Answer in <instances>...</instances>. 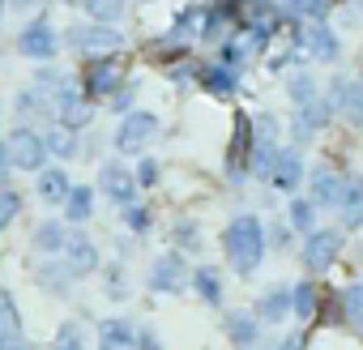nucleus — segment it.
I'll list each match as a JSON object with an SVG mask.
<instances>
[{
	"mask_svg": "<svg viewBox=\"0 0 363 350\" xmlns=\"http://www.w3.org/2000/svg\"><path fill=\"white\" fill-rule=\"evenodd\" d=\"M86 5V13L99 22V26H107V22H116L120 13H124V0H82Z\"/></svg>",
	"mask_w": 363,
	"mask_h": 350,
	"instance_id": "obj_30",
	"label": "nucleus"
},
{
	"mask_svg": "<svg viewBox=\"0 0 363 350\" xmlns=\"http://www.w3.org/2000/svg\"><path fill=\"white\" fill-rule=\"evenodd\" d=\"M193 286H197V295L214 307V303H223V278H218V269H210V265H201L197 273H193Z\"/></svg>",
	"mask_w": 363,
	"mask_h": 350,
	"instance_id": "obj_25",
	"label": "nucleus"
},
{
	"mask_svg": "<svg viewBox=\"0 0 363 350\" xmlns=\"http://www.w3.org/2000/svg\"><path fill=\"white\" fill-rule=\"evenodd\" d=\"M337 214H342V227H359L363 222V180H346V193L337 201Z\"/></svg>",
	"mask_w": 363,
	"mask_h": 350,
	"instance_id": "obj_18",
	"label": "nucleus"
},
{
	"mask_svg": "<svg viewBox=\"0 0 363 350\" xmlns=\"http://www.w3.org/2000/svg\"><path fill=\"white\" fill-rule=\"evenodd\" d=\"M154 128H158V120H154L150 111H133V115L120 124V132H116V145H120L124 154H133V149H141V145L154 137Z\"/></svg>",
	"mask_w": 363,
	"mask_h": 350,
	"instance_id": "obj_9",
	"label": "nucleus"
},
{
	"mask_svg": "<svg viewBox=\"0 0 363 350\" xmlns=\"http://www.w3.org/2000/svg\"><path fill=\"white\" fill-rule=\"evenodd\" d=\"M286 312H291V290H286V286H269V290L261 295V303H257V316H261V320H274V324H278Z\"/></svg>",
	"mask_w": 363,
	"mask_h": 350,
	"instance_id": "obj_19",
	"label": "nucleus"
},
{
	"mask_svg": "<svg viewBox=\"0 0 363 350\" xmlns=\"http://www.w3.org/2000/svg\"><path fill=\"white\" fill-rule=\"evenodd\" d=\"M5 149H9V162L22 166V171H39L48 162V145H43V137L35 128H13L9 141H5Z\"/></svg>",
	"mask_w": 363,
	"mask_h": 350,
	"instance_id": "obj_3",
	"label": "nucleus"
},
{
	"mask_svg": "<svg viewBox=\"0 0 363 350\" xmlns=\"http://www.w3.org/2000/svg\"><path fill=\"white\" fill-rule=\"evenodd\" d=\"M18 324H22L18 303H13V295L5 286H0V337H18Z\"/></svg>",
	"mask_w": 363,
	"mask_h": 350,
	"instance_id": "obj_29",
	"label": "nucleus"
},
{
	"mask_svg": "<svg viewBox=\"0 0 363 350\" xmlns=\"http://www.w3.org/2000/svg\"><path fill=\"white\" fill-rule=\"evenodd\" d=\"M299 180H303V162H299V154H295V149H278L274 171H269V184H274L278 193H295Z\"/></svg>",
	"mask_w": 363,
	"mask_h": 350,
	"instance_id": "obj_11",
	"label": "nucleus"
},
{
	"mask_svg": "<svg viewBox=\"0 0 363 350\" xmlns=\"http://www.w3.org/2000/svg\"><path fill=\"white\" fill-rule=\"evenodd\" d=\"M291 98H295V103H303V107H308V103H312V98H316V81H312V77H308V73H299V77H295V81H291Z\"/></svg>",
	"mask_w": 363,
	"mask_h": 350,
	"instance_id": "obj_34",
	"label": "nucleus"
},
{
	"mask_svg": "<svg viewBox=\"0 0 363 350\" xmlns=\"http://www.w3.org/2000/svg\"><path fill=\"white\" fill-rule=\"evenodd\" d=\"M227 337L244 350V346H252L257 341V316H248V312H231L227 316Z\"/></svg>",
	"mask_w": 363,
	"mask_h": 350,
	"instance_id": "obj_22",
	"label": "nucleus"
},
{
	"mask_svg": "<svg viewBox=\"0 0 363 350\" xmlns=\"http://www.w3.org/2000/svg\"><path fill=\"white\" fill-rule=\"evenodd\" d=\"M359 9H363V0H359Z\"/></svg>",
	"mask_w": 363,
	"mask_h": 350,
	"instance_id": "obj_43",
	"label": "nucleus"
},
{
	"mask_svg": "<svg viewBox=\"0 0 363 350\" xmlns=\"http://www.w3.org/2000/svg\"><path fill=\"white\" fill-rule=\"evenodd\" d=\"M18 210H22V197H18L13 188H5V184H0V231H5V227L18 218Z\"/></svg>",
	"mask_w": 363,
	"mask_h": 350,
	"instance_id": "obj_32",
	"label": "nucleus"
},
{
	"mask_svg": "<svg viewBox=\"0 0 363 350\" xmlns=\"http://www.w3.org/2000/svg\"><path fill=\"white\" fill-rule=\"evenodd\" d=\"M43 145H48V154H56V158H73V154H77L73 128H52V132L43 137Z\"/></svg>",
	"mask_w": 363,
	"mask_h": 350,
	"instance_id": "obj_28",
	"label": "nucleus"
},
{
	"mask_svg": "<svg viewBox=\"0 0 363 350\" xmlns=\"http://www.w3.org/2000/svg\"><path fill=\"white\" fill-rule=\"evenodd\" d=\"M90 115H94L90 98H82L73 90L60 94V128H82V124H90Z\"/></svg>",
	"mask_w": 363,
	"mask_h": 350,
	"instance_id": "obj_16",
	"label": "nucleus"
},
{
	"mask_svg": "<svg viewBox=\"0 0 363 350\" xmlns=\"http://www.w3.org/2000/svg\"><path fill=\"white\" fill-rule=\"evenodd\" d=\"M99 346H103V350H128V346H137V329H133L128 320H103Z\"/></svg>",
	"mask_w": 363,
	"mask_h": 350,
	"instance_id": "obj_17",
	"label": "nucleus"
},
{
	"mask_svg": "<svg viewBox=\"0 0 363 350\" xmlns=\"http://www.w3.org/2000/svg\"><path fill=\"white\" fill-rule=\"evenodd\" d=\"M184 278H189L184 256H179V252H167V256H158V261H154V269H150V290L171 295V290L184 286Z\"/></svg>",
	"mask_w": 363,
	"mask_h": 350,
	"instance_id": "obj_6",
	"label": "nucleus"
},
{
	"mask_svg": "<svg viewBox=\"0 0 363 350\" xmlns=\"http://www.w3.org/2000/svg\"><path fill=\"white\" fill-rule=\"evenodd\" d=\"M0 350H26V346H22L18 337H0Z\"/></svg>",
	"mask_w": 363,
	"mask_h": 350,
	"instance_id": "obj_40",
	"label": "nucleus"
},
{
	"mask_svg": "<svg viewBox=\"0 0 363 350\" xmlns=\"http://www.w3.org/2000/svg\"><path fill=\"white\" fill-rule=\"evenodd\" d=\"M312 222H316V205L303 201V197H295L291 201V227L295 231H312Z\"/></svg>",
	"mask_w": 363,
	"mask_h": 350,
	"instance_id": "obj_31",
	"label": "nucleus"
},
{
	"mask_svg": "<svg viewBox=\"0 0 363 350\" xmlns=\"http://www.w3.org/2000/svg\"><path fill=\"white\" fill-rule=\"evenodd\" d=\"M329 124V103H320V98H312L303 111H299V124H295V137H308V132H316V128H325Z\"/></svg>",
	"mask_w": 363,
	"mask_h": 350,
	"instance_id": "obj_23",
	"label": "nucleus"
},
{
	"mask_svg": "<svg viewBox=\"0 0 363 350\" xmlns=\"http://www.w3.org/2000/svg\"><path fill=\"white\" fill-rule=\"evenodd\" d=\"M303 47H308L316 60H333V56H337V35H333L325 22H308V30H303Z\"/></svg>",
	"mask_w": 363,
	"mask_h": 350,
	"instance_id": "obj_14",
	"label": "nucleus"
},
{
	"mask_svg": "<svg viewBox=\"0 0 363 350\" xmlns=\"http://www.w3.org/2000/svg\"><path fill=\"white\" fill-rule=\"evenodd\" d=\"M291 307H295L299 320H316V312H320V290H316L312 282H299V286L291 290Z\"/></svg>",
	"mask_w": 363,
	"mask_h": 350,
	"instance_id": "obj_21",
	"label": "nucleus"
},
{
	"mask_svg": "<svg viewBox=\"0 0 363 350\" xmlns=\"http://www.w3.org/2000/svg\"><path fill=\"white\" fill-rule=\"evenodd\" d=\"M154 180H158V166H154V162H150V158H145V162H141V166H137V184H141V188H150V184H154Z\"/></svg>",
	"mask_w": 363,
	"mask_h": 350,
	"instance_id": "obj_38",
	"label": "nucleus"
},
{
	"mask_svg": "<svg viewBox=\"0 0 363 350\" xmlns=\"http://www.w3.org/2000/svg\"><path fill=\"white\" fill-rule=\"evenodd\" d=\"M248 162H252V120L240 115V124H235V141H231V175H244Z\"/></svg>",
	"mask_w": 363,
	"mask_h": 350,
	"instance_id": "obj_15",
	"label": "nucleus"
},
{
	"mask_svg": "<svg viewBox=\"0 0 363 350\" xmlns=\"http://www.w3.org/2000/svg\"><path fill=\"white\" fill-rule=\"evenodd\" d=\"M223 244H227V256H231L235 273H252V269L261 265V256H265V231H261V218H252V214L231 218Z\"/></svg>",
	"mask_w": 363,
	"mask_h": 350,
	"instance_id": "obj_1",
	"label": "nucleus"
},
{
	"mask_svg": "<svg viewBox=\"0 0 363 350\" xmlns=\"http://www.w3.org/2000/svg\"><path fill=\"white\" fill-rule=\"evenodd\" d=\"M56 350H82V333H77V324H65V329L56 333Z\"/></svg>",
	"mask_w": 363,
	"mask_h": 350,
	"instance_id": "obj_37",
	"label": "nucleus"
},
{
	"mask_svg": "<svg viewBox=\"0 0 363 350\" xmlns=\"http://www.w3.org/2000/svg\"><path fill=\"white\" fill-rule=\"evenodd\" d=\"M60 261H65V269H69L73 278H86V273H94V269H99V248H94L90 239H82V235H69V244H65Z\"/></svg>",
	"mask_w": 363,
	"mask_h": 350,
	"instance_id": "obj_10",
	"label": "nucleus"
},
{
	"mask_svg": "<svg viewBox=\"0 0 363 350\" xmlns=\"http://www.w3.org/2000/svg\"><path fill=\"white\" fill-rule=\"evenodd\" d=\"M65 244H69L65 222H43V227L35 231V248H39V252H65Z\"/></svg>",
	"mask_w": 363,
	"mask_h": 350,
	"instance_id": "obj_26",
	"label": "nucleus"
},
{
	"mask_svg": "<svg viewBox=\"0 0 363 350\" xmlns=\"http://www.w3.org/2000/svg\"><path fill=\"white\" fill-rule=\"evenodd\" d=\"M99 184H103V193H107L111 201H120V205H133V197H137V175H133L128 166H120V162H107V166L99 171Z\"/></svg>",
	"mask_w": 363,
	"mask_h": 350,
	"instance_id": "obj_7",
	"label": "nucleus"
},
{
	"mask_svg": "<svg viewBox=\"0 0 363 350\" xmlns=\"http://www.w3.org/2000/svg\"><path fill=\"white\" fill-rule=\"evenodd\" d=\"M337 256H342V231H312V235H308V244H303V265H308L312 273L329 269Z\"/></svg>",
	"mask_w": 363,
	"mask_h": 350,
	"instance_id": "obj_5",
	"label": "nucleus"
},
{
	"mask_svg": "<svg viewBox=\"0 0 363 350\" xmlns=\"http://www.w3.org/2000/svg\"><path fill=\"white\" fill-rule=\"evenodd\" d=\"M120 81H124V69H120L116 56H111V60H90V69H86V98H103V94H111Z\"/></svg>",
	"mask_w": 363,
	"mask_h": 350,
	"instance_id": "obj_8",
	"label": "nucleus"
},
{
	"mask_svg": "<svg viewBox=\"0 0 363 350\" xmlns=\"http://www.w3.org/2000/svg\"><path fill=\"white\" fill-rule=\"evenodd\" d=\"M18 52H22V56H30V60H52V56L60 52V39H56L52 22H48V18H35V22L22 30Z\"/></svg>",
	"mask_w": 363,
	"mask_h": 350,
	"instance_id": "obj_4",
	"label": "nucleus"
},
{
	"mask_svg": "<svg viewBox=\"0 0 363 350\" xmlns=\"http://www.w3.org/2000/svg\"><path fill=\"white\" fill-rule=\"evenodd\" d=\"M69 47L82 52L86 60H111V56L124 47V35L111 30V26L90 22V26H73V30H69Z\"/></svg>",
	"mask_w": 363,
	"mask_h": 350,
	"instance_id": "obj_2",
	"label": "nucleus"
},
{
	"mask_svg": "<svg viewBox=\"0 0 363 350\" xmlns=\"http://www.w3.org/2000/svg\"><path fill=\"white\" fill-rule=\"evenodd\" d=\"M124 222H128V231H133V235H141V231H150V210H145V205H128Z\"/></svg>",
	"mask_w": 363,
	"mask_h": 350,
	"instance_id": "obj_35",
	"label": "nucleus"
},
{
	"mask_svg": "<svg viewBox=\"0 0 363 350\" xmlns=\"http://www.w3.org/2000/svg\"><path fill=\"white\" fill-rule=\"evenodd\" d=\"M329 5H333V0H295V9H299V18H312V22H320Z\"/></svg>",
	"mask_w": 363,
	"mask_h": 350,
	"instance_id": "obj_36",
	"label": "nucleus"
},
{
	"mask_svg": "<svg viewBox=\"0 0 363 350\" xmlns=\"http://www.w3.org/2000/svg\"><path fill=\"white\" fill-rule=\"evenodd\" d=\"M231 5H235V0H218V9H231Z\"/></svg>",
	"mask_w": 363,
	"mask_h": 350,
	"instance_id": "obj_42",
	"label": "nucleus"
},
{
	"mask_svg": "<svg viewBox=\"0 0 363 350\" xmlns=\"http://www.w3.org/2000/svg\"><path fill=\"white\" fill-rule=\"evenodd\" d=\"M278 350H303V337H286V341H282Z\"/></svg>",
	"mask_w": 363,
	"mask_h": 350,
	"instance_id": "obj_41",
	"label": "nucleus"
},
{
	"mask_svg": "<svg viewBox=\"0 0 363 350\" xmlns=\"http://www.w3.org/2000/svg\"><path fill=\"white\" fill-rule=\"evenodd\" d=\"M342 307H346V316H350V320H354V324L363 329V282L346 290V299H342Z\"/></svg>",
	"mask_w": 363,
	"mask_h": 350,
	"instance_id": "obj_33",
	"label": "nucleus"
},
{
	"mask_svg": "<svg viewBox=\"0 0 363 350\" xmlns=\"http://www.w3.org/2000/svg\"><path fill=\"white\" fill-rule=\"evenodd\" d=\"M69 175L65 171H43L39 175V197L48 201V205H60V201H69Z\"/></svg>",
	"mask_w": 363,
	"mask_h": 350,
	"instance_id": "obj_20",
	"label": "nucleus"
},
{
	"mask_svg": "<svg viewBox=\"0 0 363 350\" xmlns=\"http://www.w3.org/2000/svg\"><path fill=\"white\" fill-rule=\"evenodd\" d=\"M9 166H13V162H9V149H5V141H0V180H5Z\"/></svg>",
	"mask_w": 363,
	"mask_h": 350,
	"instance_id": "obj_39",
	"label": "nucleus"
},
{
	"mask_svg": "<svg viewBox=\"0 0 363 350\" xmlns=\"http://www.w3.org/2000/svg\"><path fill=\"white\" fill-rule=\"evenodd\" d=\"M346 193V180L333 166H316L312 171V205H337Z\"/></svg>",
	"mask_w": 363,
	"mask_h": 350,
	"instance_id": "obj_12",
	"label": "nucleus"
},
{
	"mask_svg": "<svg viewBox=\"0 0 363 350\" xmlns=\"http://www.w3.org/2000/svg\"><path fill=\"white\" fill-rule=\"evenodd\" d=\"M65 210H69V222H86V218H90V210H94V188H86V184H73V188H69V201H65Z\"/></svg>",
	"mask_w": 363,
	"mask_h": 350,
	"instance_id": "obj_24",
	"label": "nucleus"
},
{
	"mask_svg": "<svg viewBox=\"0 0 363 350\" xmlns=\"http://www.w3.org/2000/svg\"><path fill=\"white\" fill-rule=\"evenodd\" d=\"M333 107L363 128V81H333Z\"/></svg>",
	"mask_w": 363,
	"mask_h": 350,
	"instance_id": "obj_13",
	"label": "nucleus"
},
{
	"mask_svg": "<svg viewBox=\"0 0 363 350\" xmlns=\"http://www.w3.org/2000/svg\"><path fill=\"white\" fill-rule=\"evenodd\" d=\"M201 86H206L210 94H231V90H235V73L223 69V64H206V69H201Z\"/></svg>",
	"mask_w": 363,
	"mask_h": 350,
	"instance_id": "obj_27",
	"label": "nucleus"
}]
</instances>
